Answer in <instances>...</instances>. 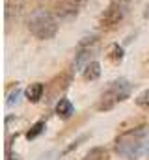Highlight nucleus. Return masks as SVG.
<instances>
[{
  "label": "nucleus",
  "mask_w": 149,
  "mask_h": 160,
  "mask_svg": "<svg viewBox=\"0 0 149 160\" xmlns=\"http://www.w3.org/2000/svg\"><path fill=\"white\" fill-rule=\"evenodd\" d=\"M146 136H147V127H136L131 130L121 132L114 140V151L121 158L127 160H136L144 153L146 145Z\"/></svg>",
  "instance_id": "nucleus-1"
},
{
  "label": "nucleus",
  "mask_w": 149,
  "mask_h": 160,
  "mask_svg": "<svg viewBox=\"0 0 149 160\" xmlns=\"http://www.w3.org/2000/svg\"><path fill=\"white\" fill-rule=\"evenodd\" d=\"M28 30L30 34L37 39H52L58 32V22H56V15L52 11H47L43 8H37L30 13L28 19Z\"/></svg>",
  "instance_id": "nucleus-2"
},
{
  "label": "nucleus",
  "mask_w": 149,
  "mask_h": 160,
  "mask_svg": "<svg viewBox=\"0 0 149 160\" xmlns=\"http://www.w3.org/2000/svg\"><path fill=\"white\" fill-rule=\"evenodd\" d=\"M131 91H132V86H131L129 80H125V78L114 80L110 86H108V89L101 95V99L97 102V110L99 112H108V110H112L116 104H119L125 99H129Z\"/></svg>",
  "instance_id": "nucleus-3"
},
{
  "label": "nucleus",
  "mask_w": 149,
  "mask_h": 160,
  "mask_svg": "<svg viewBox=\"0 0 149 160\" xmlns=\"http://www.w3.org/2000/svg\"><path fill=\"white\" fill-rule=\"evenodd\" d=\"M131 2L132 0H110L108 8L105 9V13L101 15V21H99L101 28L103 30H114V28H117V24L127 17Z\"/></svg>",
  "instance_id": "nucleus-4"
},
{
  "label": "nucleus",
  "mask_w": 149,
  "mask_h": 160,
  "mask_svg": "<svg viewBox=\"0 0 149 160\" xmlns=\"http://www.w3.org/2000/svg\"><path fill=\"white\" fill-rule=\"evenodd\" d=\"M99 50V38L97 36H90L78 43L76 47V56H74V67L84 71V67L91 62V58L97 54Z\"/></svg>",
  "instance_id": "nucleus-5"
},
{
  "label": "nucleus",
  "mask_w": 149,
  "mask_h": 160,
  "mask_svg": "<svg viewBox=\"0 0 149 160\" xmlns=\"http://www.w3.org/2000/svg\"><path fill=\"white\" fill-rule=\"evenodd\" d=\"M82 0H50V11L58 19H71L78 13Z\"/></svg>",
  "instance_id": "nucleus-6"
},
{
  "label": "nucleus",
  "mask_w": 149,
  "mask_h": 160,
  "mask_svg": "<svg viewBox=\"0 0 149 160\" xmlns=\"http://www.w3.org/2000/svg\"><path fill=\"white\" fill-rule=\"evenodd\" d=\"M71 84V75H60L52 80L49 86H47V101H60L64 99V93L65 89L69 88Z\"/></svg>",
  "instance_id": "nucleus-7"
},
{
  "label": "nucleus",
  "mask_w": 149,
  "mask_h": 160,
  "mask_svg": "<svg viewBox=\"0 0 149 160\" xmlns=\"http://www.w3.org/2000/svg\"><path fill=\"white\" fill-rule=\"evenodd\" d=\"M4 19H6V24L9 26V24H13V22H17L19 21V17H21V13H23V9H24V6H26V0H4Z\"/></svg>",
  "instance_id": "nucleus-8"
},
{
  "label": "nucleus",
  "mask_w": 149,
  "mask_h": 160,
  "mask_svg": "<svg viewBox=\"0 0 149 160\" xmlns=\"http://www.w3.org/2000/svg\"><path fill=\"white\" fill-rule=\"evenodd\" d=\"M54 110H56V116L62 118V119H69L74 114V106L71 104L69 99H60V101L56 102V108H54Z\"/></svg>",
  "instance_id": "nucleus-9"
},
{
  "label": "nucleus",
  "mask_w": 149,
  "mask_h": 160,
  "mask_svg": "<svg viewBox=\"0 0 149 160\" xmlns=\"http://www.w3.org/2000/svg\"><path fill=\"white\" fill-rule=\"evenodd\" d=\"M43 93H45V86H43L41 82H34V84H30L28 89H26V99H28L30 102H39L41 97H43Z\"/></svg>",
  "instance_id": "nucleus-10"
},
{
  "label": "nucleus",
  "mask_w": 149,
  "mask_h": 160,
  "mask_svg": "<svg viewBox=\"0 0 149 160\" xmlns=\"http://www.w3.org/2000/svg\"><path fill=\"white\" fill-rule=\"evenodd\" d=\"M82 77H84V80H97L101 77V63L99 62H90L84 67Z\"/></svg>",
  "instance_id": "nucleus-11"
},
{
  "label": "nucleus",
  "mask_w": 149,
  "mask_h": 160,
  "mask_svg": "<svg viewBox=\"0 0 149 160\" xmlns=\"http://www.w3.org/2000/svg\"><path fill=\"white\" fill-rule=\"evenodd\" d=\"M82 160H108V149L106 147H93L84 155Z\"/></svg>",
  "instance_id": "nucleus-12"
},
{
  "label": "nucleus",
  "mask_w": 149,
  "mask_h": 160,
  "mask_svg": "<svg viewBox=\"0 0 149 160\" xmlns=\"http://www.w3.org/2000/svg\"><path fill=\"white\" fill-rule=\"evenodd\" d=\"M45 121H37V123H34L32 127H30V130L26 132V140L30 142V140H36L37 136H41L43 132H45Z\"/></svg>",
  "instance_id": "nucleus-13"
},
{
  "label": "nucleus",
  "mask_w": 149,
  "mask_h": 160,
  "mask_svg": "<svg viewBox=\"0 0 149 160\" xmlns=\"http://www.w3.org/2000/svg\"><path fill=\"white\" fill-rule=\"evenodd\" d=\"M123 47H119L117 43H114L110 45V52H108V58H110L114 63H121V60H123Z\"/></svg>",
  "instance_id": "nucleus-14"
},
{
  "label": "nucleus",
  "mask_w": 149,
  "mask_h": 160,
  "mask_svg": "<svg viewBox=\"0 0 149 160\" xmlns=\"http://www.w3.org/2000/svg\"><path fill=\"white\" fill-rule=\"evenodd\" d=\"M136 104H138L140 108H149V89L142 91V93L136 97Z\"/></svg>",
  "instance_id": "nucleus-15"
},
{
  "label": "nucleus",
  "mask_w": 149,
  "mask_h": 160,
  "mask_svg": "<svg viewBox=\"0 0 149 160\" xmlns=\"http://www.w3.org/2000/svg\"><path fill=\"white\" fill-rule=\"evenodd\" d=\"M19 97H21V89H19V88H15V91L8 97V106H13V104L19 101Z\"/></svg>",
  "instance_id": "nucleus-16"
},
{
  "label": "nucleus",
  "mask_w": 149,
  "mask_h": 160,
  "mask_svg": "<svg viewBox=\"0 0 149 160\" xmlns=\"http://www.w3.org/2000/svg\"><path fill=\"white\" fill-rule=\"evenodd\" d=\"M6 160H21V158H19V155H15L11 151H6Z\"/></svg>",
  "instance_id": "nucleus-17"
},
{
  "label": "nucleus",
  "mask_w": 149,
  "mask_h": 160,
  "mask_svg": "<svg viewBox=\"0 0 149 160\" xmlns=\"http://www.w3.org/2000/svg\"><path fill=\"white\" fill-rule=\"evenodd\" d=\"M144 17H146V19H147V21H149V6H147V8H146V11H144Z\"/></svg>",
  "instance_id": "nucleus-18"
}]
</instances>
